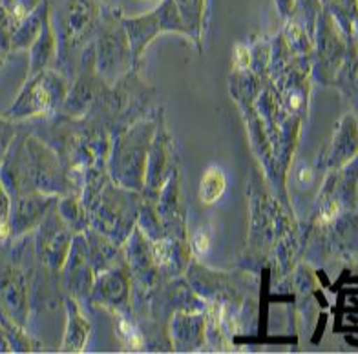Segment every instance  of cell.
Listing matches in <instances>:
<instances>
[{"mask_svg": "<svg viewBox=\"0 0 358 354\" xmlns=\"http://www.w3.org/2000/svg\"><path fill=\"white\" fill-rule=\"evenodd\" d=\"M17 135H19V132H17L13 121L6 119L4 115H0V165H2V161L8 156V152H10Z\"/></svg>", "mask_w": 358, "mask_h": 354, "instance_id": "obj_29", "label": "cell"}, {"mask_svg": "<svg viewBox=\"0 0 358 354\" xmlns=\"http://www.w3.org/2000/svg\"><path fill=\"white\" fill-rule=\"evenodd\" d=\"M57 210L61 214V217L68 223V227L71 230L79 234V232H85L90 227V216L88 210H86L85 203L79 201L76 196H62L59 198V203H57Z\"/></svg>", "mask_w": 358, "mask_h": 354, "instance_id": "obj_25", "label": "cell"}, {"mask_svg": "<svg viewBox=\"0 0 358 354\" xmlns=\"http://www.w3.org/2000/svg\"><path fill=\"white\" fill-rule=\"evenodd\" d=\"M333 84L340 90L355 110H358V44L349 37L348 55H345Z\"/></svg>", "mask_w": 358, "mask_h": 354, "instance_id": "obj_23", "label": "cell"}, {"mask_svg": "<svg viewBox=\"0 0 358 354\" xmlns=\"http://www.w3.org/2000/svg\"><path fill=\"white\" fill-rule=\"evenodd\" d=\"M227 179L220 166H210L205 170L199 183V198L205 205H214L217 199L225 194Z\"/></svg>", "mask_w": 358, "mask_h": 354, "instance_id": "obj_26", "label": "cell"}, {"mask_svg": "<svg viewBox=\"0 0 358 354\" xmlns=\"http://www.w3.org/2000/svg\"><path fill=\"white\" fill-rule=\"evenodd\" d=\"M8 57V55H6L4 52H2V50H0V64H2V62H4V59Z\"/></svg>", "mask_w": 358, "mask_h": 354, "instance_id": "obj_34", "label": "cell"}, {"mask_svg": "<svg viewBox=\"0 0 358 354\" xmlns=\"http://www.w3.org/2000/svg\"><path fill=\"white\" fill-rule=\"evenodd\" d=\"M19 20L15 19L10 11L6 10L4 6L0 4V50L8 55L11 52V38H13V31L17 28Z\"/></svg>", "mask_w": 358, "mask_h": 354, "instance_id": "obj_28", "label": "cell"}, {"mask_svg": "<svg viewBox=\"0 0 358 354\" xmlns=\"http://www.w3.org/2000/svg\"><path fill=\"white\" fill-rule=\"evenodd\" d=\"M170 135L163 124H157L156 135L148 150V163H146V190H161V186L169 179L170 170Z\"/></svg>", "mask_w": 358, "mask_h": 354, "instance_id": "obj_19", "label": "cell"}, {"mask_svg": "<svg viewBox=\"0 0 358 354\" xmlns=\"http://www.w3.org/2000/svg\"><path fill=\"white\" fill-rule=\"evenodd\" d=\"M29 52V66L28 75H34L38 71L52 68L59 55V37H57L55 24H53L52 11L44 20V26L41 29L38 37L35 38V43L31 44Z\"/></svg>", "mask_w": 358, "mask_h": 354, "instance_id": "obj_21", "label": "cell"}, {"mask_svg": "<svg viewBox=\"0 0 358 354\" xmlns=\"http://www.w3.org/2000/svg\"><path fill=\"white\" fill-rule=\"evenodd\" d=\"M59 198L43 192H24L11 198V239L28 236L57 208Z\"/></svg>", "mask_w": 358, "mask_h": 354, "instance_id": "obj_9", "label": "cell"}, {"mask_svg": "<svg viewBox=\"0 0 358 354\" xmlns=\"http://www.w3.org/2000/svg\"><path fill=\"white\" fill-rule=\"evenodd\" d=\"M62 281L68 290V296H73L77 300H86L88 302L92 287L95 281V270L90 263L88 243H86L85 232H79L73 237L70 254L61 270Z\"/></svg>", "mask_w": 358, "mask_h": 354, "instance_id": "obj_12", "label": "cell"}, {"mask_svg": "<svg viewBox=\"0 0 358 354\" xmlns=\"http://www.w3.org/2000/svg\"><path fill=\"white\" fill-rule=\"evenodd\" d=\"M70 84L66 77L53 68L28 75L19 95L15 97L11 106L6 110L4 117L17 123L34 117H46L61 110L66 99Z\"/></svg>", "mask_w": 358, "mask_h": 354, "instance_id": "obj_3", "label": "cell"}, {"mask_svg": "<svg viewBox=\"0 0 358 354\" xmlns=\"http://www.w3.org/2000/svg\"><path fill=\"white\" fill-rule=\"evenodd\" d=\"M156 208L165 236L185 237V208L183 201H181L178 170H172L165 184L161 186V190H157Z\"/></svg>", "mask_w": 358, "mask_h": 354, "instance_id": "obj_13", "label": "cell"}, {"mask_svg": "<svg viewBox=\"0 0 358 354\" xmlns=\"http://www.w3.org/2000/svg\"><path fill=\"white\" fill-rule=\"evenodd\" d=\"M134 194L139 192L121 189L117 184L104 190L103 198L95 203L94 225L90 227L97 228L117 243L127 241V237L136 228L137 212H139V203Z\"/></svg>", "mask_w": 358, "mask_h": 354, "instance_id": "obj_5", "label": "cell"}, {"mask_svg": "<svg viewBox=\"0 0 358 354\" xmlns=\"http://www.w3.org/2000/svg\"><path fill=\"white\" fill-rule=\"evenodd\" d=\"M349 37L329 11L320 13L315 26V73L318 80L333 84L345 55H348Z\"/></svg>", "mask_w": 358, "mask_h": 354, "instance_id": "obj_6", "label": "cell"}, {"mask_svg": "<svg viewBox=\"0 0 358 354\" xmlns=\"http://www.w3.org/2000/svg\"><path fill=\"white\" fill-rule=\"evenodd\" d=\"M156 130V121H139L115 138L108 157V174L113 184L132 192L145 190L148 150Z\"/></svg>", "mask_w": 358, "mask_h": 354, "instance_id": "obj_1", "label": "cell"}, {"mask_svg": "<svg viewBox=\"0 0 358 354\" xmlns=\"http://www.w3.org/2000/svg\"><path fill=\"white\" fill-rule=\"evenodd\" d=\"M274 4L278 8V13L283 19H291L296 15V0H274Z\"/></svg>", "mask_w": 358, "mask_h": 354, "instance_id": "obj_31", "label": "cell"}, {"mask_svg": "<svg viewBox=\"0 0 358 354\" xmlns=\"http://www.w3.org/2000/svg\"><path fill=\"white\" fill-rule=\"evenodd\" d=\"M357 161H358V157H357Z\"/></svg>", "mask_w": 358, "mask_h": 354, "instance_id": "obj_37", "label": "cell"}, {"mask_svg": "<svg viewBox=\"0 0 358 354\" xmlns=\"http://www.w3.org/2000/svg\"><path fill=\"white\" fill-rule=\"evenodd\" d=\"M157 2H159V0H157Z\"/></svg>", "mask_w": 358, "mask_h": 354, "instance_id": "obj_38", "label": "cell"}, {"mask_svg": "<svg viewBox=\"0 0 358 354\" xmlns=\"http://www.w3.org/2000/svg\"><path fill=\"white\" fill-rule=\"evenodd\" d=\"M124 254H127V263L130 267V272L139 283L146 285V287L156 283L159 272H157V267L154 263V258H152L150 237L146 236L137 225L132 234L127 237Z\"/></svg>", "mask_w": 358, "mask_h": 354, "instance_id": "obj_15", "label": "cell"}, {"mask_svg": "<svg viewBox=\"0 0 358 354\" xmlns=\"http://www.w3.org/2000/svg\"><path fill=\"white\" fill-rule=\"evenodd\" d=\"M43 192L48 196L71 194V181L62 159L52 147L35 135H28L20 142V194ZM19 196V194H17Z\"/></svg>", "mask_w": 358, "mask_h": 354, "instance_id": "obj_2", "label": "cell"}, {"mask_svg": "<svg viewBox=\"0 0 358 354\" xmlns=\"http://www.w3.org/2000/svg\"><path fill=\"white\" fill-rule=\"evenodd\" d=\"M132 293V272L127 261H117L95 276L88 302L112 309H127Z\"/></svg>", "mask_w": 358, "mask_h": 354, "instance_id": "obj_10", "label": "cell"}, {"mask_svg": "<svg viewBox=\"0 0 358 354\" xmlns=\"http://www.w3.org/2000/svg\"><path fill=\"white\" fill-rule=\"evenodd\" d=\"M43 2L44 0H2V6L13 15L15 19L20 20L24 19L26 15L34 13Z\"/></svg>", "mask_w": 358, "mask_h": 354, "instance_id": "obj_30", "label": "cell"}, {"mask_svg": "<svg viewBox=\"0 0 358 354\" xmlns=\"http://www.w3.org/2000/svg\"><path fill=\"white\" fill-rule=\"evenodd\" d=\"M170 338L176 351H196L205 340V318L199 312L178 311L170 320Z\"/></svg>", "mask_w": 358, "mask_h": 354, "instance_id": "obj_18", "label": "cell"}, {"mask_svg": "<svg viewBox=\"0 0 358 354\" xmlns=\"http://www.w3.org/2000/svg\"><path fill=\"white\" fill-rule=\"evenodd\" d=\"M358 157V117L348 114L340 119L331 145L325 152V168L338 170Z\"/></svg>", "mask_w": 358, "mask_h": 354, "instance_id": "obj_14", "label": "cell"}, {"mask_svg": "<svg viewBox=\"0 0 358 354\" xmlns=\"http://www.w3.org/2000/svg\"><path fill=\"white\" fill-rule=\"evenodd\" d=\"M11 196L0 183V246L11 241Z\"/></svg>", "mask_w": 358, "mask_h": 354, "instance_id": "obj_27", "label": "cell"}, {"mask_svg": "<svg viewBox=\"0 0 358 354\" xmlns=\"http://www.w3.org/2000/svg\"><path fill=\"white\" fill-rule=\"evenodd\" d=\"M0 4H2V0H0Z\"/></svg>", "mask_w": 358, "mask_h": 354, "instance_id": "obj_36", "label": "cell"}, {"mask_svg": "<svg viewBox=\"0 0 358 354\" xmlns=\"http://www.w3.org/2000/svg\"><path fill=\"white\" fill-rule=\"evenodd\" d=\"M76 232L68 227L59 214V210H53L48 214L34 232V246L37 260L46 267L50 272H61L64 263L70 254L71 243H73Z\"/></svg>", "mask_w": 358, "mask_h": 354, "instance_id": "obj_7", "label": "cell"}, {"mask_svg": "<svg viewBox=\"0 0 358 354\" xmlns=\"http://www.w3.org/2000/svg\"><path fill=\"white\" fill-rule=\"evenodd\" d=\"M11 344L10 340H8V336H6V331L4 327H2V323H0V353H11Z\"/></svg>", "mask_w": 358, "mask_h": 354, "instance_id": "obj_32", "label": "cell"}, {"mask_svg": "<svg viewBox=\"0 0 358 354\" xmlns=\"http://www.w3.org/2000/svg\"><path fill=\"white\" fill-rule=\"evenodd\" d=\"M179 17L187 28V37L194 44H201L205 13H207V0H174Z\"/></svg>", "mask_w": 358, "mask_h": 354, "instance_id": "obj_24", "label": "cell"}, {"mask_svg": "<svg viewBox=\"0 0 358 354\" xmlns=\"http://www.w3.org/2000/svg\"><path fill=\"white\" fill-rule=\"evenodd\" d=\"M50 11H52L50 0H44L43 4L38 6L34 13L26 15L24 19H20L17 22L13 38H11V52H20V50H29L31 47V44L35 43V38L41 34L44 20L50 15Z\"/></svg>", "mask_w": 358, "mask_h": 354, "instance_id": "obj_22", "label": "cell"}, {"mask_svg": "<svg viewBox=\"0 0 358 354\" xmlns=\"http://www.w3.org/2000/svg\"><path fill=\"white\" fill-rule=\"evenodd\" d=\"M357 212H358V201H357Z\"/></svg>", "mask_w": 358, "mask_h": 354, "instance_id": "obj_35", "label": "cell"}, {"mask_svg": "<svg viewBox=\"0 0 358 354\" xmlns=\"http://www.w3.org/2000/svg\"><path fill=\"white\" fill-rule=\"evenodd\" d=\"M134 62L132 47L128 43L123 24H108L101 29L95 43V71L106 82H113L127 73Z\"/></svg>", "mask_w": 358, "mask_h": 354, "instance_id": "obj_8", "label": "cell"}, {"mask_svg": "<svg viewBox=\"0 0 358 354\" xmlns=\"http://www.w3.org/2000/svg\"><path fill=\"white\" fill-rule=\"evenodd\" d=\"M152 258L157 267L159 276L174 278L179 276L189 265V245L185 237L163 236L150 239Z\"/></svg>", "mask_w": 358, "mask_h": 354, "instance_id": "obj_17", "label": "cell"}, {"mask_svg": "<svg viewBox=\"0 0 358 354\" xmlns=\"http://www.w3.org/2000/svg\"><path fill=\"white\" fill-rule=\"evenodd\" d=\"M64 307H66V331H64V338H62L61 351H64V353H83L90 340V334H92V325L83 312L80 302L77 297H64Z\"/></svg>", "mask_w": 358, "mask_h": 354, "instance_id": "obj_20", "label": "cell"}, {"mask_svg": "<svg viewBox=\"0 0 358 354\" xmlns=\"http://www.w3.org/2000/svg\"><path fill=\"white\" fill-rule=\"evenodd\" d=\"M62 26L70 44L85 40L97 26L99 8L95 0H66L62 10Z\"/></svg>", "mask_w": 358, "mask_h": 354, "instance_id": "obj_16", "label": "cell"}, {"mask_svg": "<svg viewBox=\"0 0 358 354\" xmlns=\"http://www.w3.org/2000/svg\"><path fill=\"white\" fill-rule=\"evenodd\" d=\"M349 37L353 38L355 43L358 44V20L353 24V28H351V34H349Z\"/></svg>", "mask_w": 358, "mask_h": 354, "instance_id": "obj_33", "label": "cell"}, {"mask_svg": "<svg viewBox=\"0 0 358 354\" xmlns=\"http://www.w3.org/2000/svg\"><path fill=\"white\" fill-rule=\"evenodd\" d=\"M0 312L26 329L29 320L28 276L15 265L0 267Z\"/></svg>", "mask_w": 358, "mask_h": 354, "instance_id": "obj_11", "label": "cell"}, {"mask_svg": "<svg viewBox=\"0 0 358 354\" xmlns=\"http://www.w3.org/2000/svg\"><path fill=\"white\" fill-rule=\"evenodd\" d=\"M128 43L132 47L134 62L143 57V53L159 35L163 34H181L187 37V28L179 17L174 0H159V4L148 13L137 17H124L121 19Z\"/></svg>", "mask_w": 358, "mask_h": 354, "instance_id": "obj_4", "label": "cell"}]
</instances>
